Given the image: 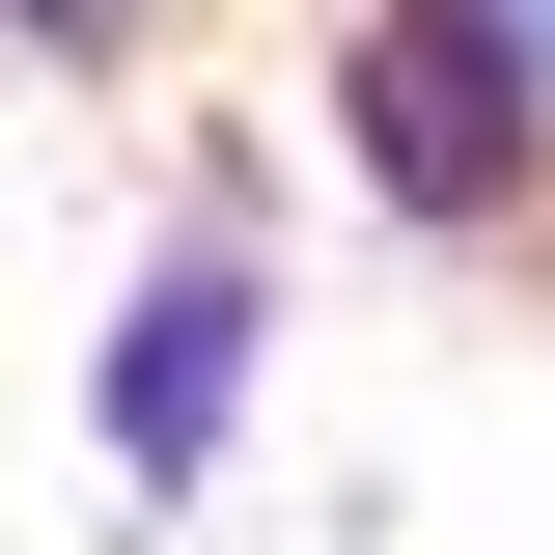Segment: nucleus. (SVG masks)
I'll use <instances>...</instances> for the list:
<instances>
[{
  "instance_id": "f257e3e1",
  "label": "nucleus",
  "mask_w": 555,
  "mask_h": 555,
  "mask_svg": "<svg viewBox=\"0 0 555 555\" xmlns=\"http://www.w3.org/2000/svg\"><path fill=\"white\" fill-rule=\"evenodd\" d=\"M389 167H416V195H500V167H528V112H500V28H389Z\"/></svg>"
}]
</instances>
